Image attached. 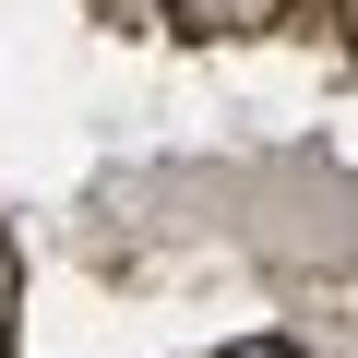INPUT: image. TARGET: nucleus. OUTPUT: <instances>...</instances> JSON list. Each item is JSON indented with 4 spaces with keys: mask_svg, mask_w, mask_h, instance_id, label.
<instances>
[{
    "mask_svg": "<svg viewBox=\"0 0 358 358\" xmlns=\"http://www.w3.org/2000/svg\"><path fill=\"white\" fill-rule=\"evenodd\" d=\"M227 358H299V346H275V334H251V346H227Z\"/></svg>",
    "mask_w": 358,
    "mask_h": 358,
    "instance_id": "obj_1",
    "label": "nucleus"
}]
</instances>
